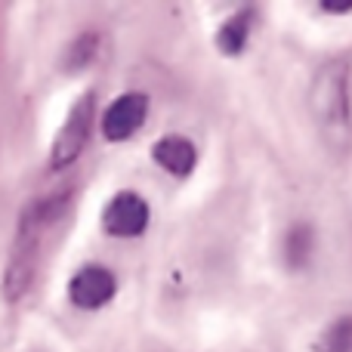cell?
<instances>
[{"label":"cell","instance_id":"cell-1","mask_svg":"<svg viewBox=\"0 0 352 352\" xmlns=\"http://www.w3.org/2000/svg\"><path fill=\"white\" fill-rule=\"evenodd\" d=\"M312 118L331 146L349 142V90L343 62H328L318 72L316 84H312Z\"/></svg>","mask_w":352,"mask_h":352},{"label":"cell","instance_id":"cell-2","mask_svg":"<svg viewBox=\"0 0 352 352\" xmlns=\"http://www.w3.org/2000/svg\"><path fill=\"white\" fill-rule=\"evenodd\" d=\"M90 127H93V96L87 93V96H80L78 105L68 111L62 130L56 133L53 155H50V164H53L56 170H62V167L78 161V155L84 152L87 140H90Z\"/></svg>","mask_w":352,"mask_h":352},{"label":"cell","instance_id":"cell-3","mask_svg":"<svg viewBox=\"0 0 352 352\" xmlns=\"http://www.w3.org/2000/svg\"><path fill=\"white\" fill-rule=\"evenodd\" d=\"M148 219H152V210H148L146 198H140L136 192H121L105 204L102 210V226L109 235L115 238H136L148 229Z\"/></svg>","mask_w":352,"mask_h":352},{"label":"cell","instance_id":"cell-4","mask_svg":"<svg viewBox=\"0 0 352 352\" xmlns=\"http://www.w3.org/2000/svg\"><path fill=\"white\" fill-rule=\"evenodd\" d=\"M148 118V96L146 93H124L105 109L102 115V136L109 142H124L146 124Z\"/></svg>","mask_w":352,"mask_h":352},{"label":"cell","instance_id":"cell-5","mask_svg":"<svg viewBox=\"0 0 352 352\" xmlns=\"http://www.w3.org/2000/svg\"><path fill=\"white\" fill-rule=\"evenodd\" d=\"M118 291L115 275L105 266H84L68 281V297L78 309H102Z\"/></svg>","mask_w":352,"mask_h":352},{"label":"cell","instance_id":"cell-6","mask_svg":"<svg viewBox=\"0 0 352 352\" xmlns=\"http://www.w3.org/2000/svg\"><path fill=\"white\" fill-rule=\"evenodd\" d=\"M155 164H161L167 173L173 176H188L198 164V148L192 146V140L186 136H164V140L155 142L152 148Z\"/></svg>","mask_w":352,"mask_h":352},{"label":"cell","instance_id":"cell-7","mask_svg":"<svg viewBox=\"0 0 352 352\" xmlns=\"http://www.w3.org/2000/svg\"><path fill=\"white\" fill-rule=\"evenodd\" d=\"M250 28H254V16H250V12H235L232 19H226L217 34L219 50H223L226 56H238L244 50V43L250 41Z\"/></svg>","mask_w":352,"mask_h":352},{"label":"cell","instance_id":"cell-8","mask_svg":"<svg viewBox=\"0 0 352 352\" xmlns=\"http://www.w3.org/2000/svg\"><path fill=\"white\" fill-rule=\"evenodd\" d=\"M318 352H352V318L340 316L324 328L322 340H318Z\"/></svg>","mask_w":352,"mask_h":352},{"label":"cell","instance_id":"cell-9","mask_svg":"<svg viewBox=\"0 0 352 352\" xmlns=\"http://www.w3.org/2000/svg\"><path fill=\"white\" fill-rule=\"evenodd\" d=\"M309 248H312V232L306 229V226H297V229L287 232L285 254H287V260H291L294 266H303V263L309 260Z\"/></svg>","mask_w":352,"mask_h":352},{"label":"cell","instance_id":"cell-10","mask_svg":"<svg viewBox=\"0 0 352 352\" xmlns=\"http://www.w3.org/2000/svg\"><path fill=\"white\" fill-rule=\"evenodd\" d=\"M322 10H328V12H349L352 10V0H346V3H334V0H328V3H322Z\"/></svg>","mask_w":352,"mask_h":352}]
</instances>
